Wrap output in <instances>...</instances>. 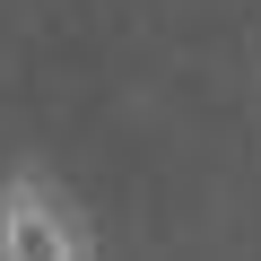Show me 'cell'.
I'll return each instance as SVG.
<instances>
[{
  "instance_id": "obj_1",
  "label": "cell",
  "mask_w": 261,
  "mask_h": 261,
  "mask_svg": "<svg viewBox=\"0 0 261 261\" xmlns=\"http://www.w3.org/2000/svg\"><path fill=\"white\" fill-rule=\"evenodd\" d=\"M0 261H96V235H87L79 200L44 166L0 174Z\"/></svg>"
}]
</instances>
